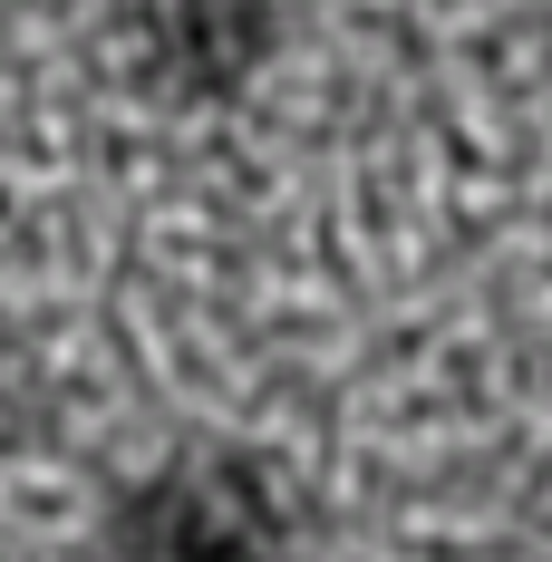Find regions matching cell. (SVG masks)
Wrapping results in <instances>:
<instances>
[{"label": "cell", "instance_id": "cell-1", "mask_svg": "<svg viewBox=\"0 0 552 562\" xmlns=\"http://www.w3.org/2000/svg\"><path fill=\"white\" fill-rule=\"evenodd\" d=\"M301 505L272 456L252 447H174L116 485L98 514V562H291Z\"/></svg>", "mask_w": 552, "mask_h": 562}, {"label": "cell", "instance_id": "cell-2", "mask_svg": "<svg viewBox=\"0 0 552 562\" xmlns=\"http://www.w3.org/2000/svg\"><path fill=\"white\" fill-rule=\"evenodd\" d=\"M108 49L146 108L214 116L281 49V0H108Z\"/></svg>", "mask_w": 552, "mask_h": 562}, {"label": "cell", "instance_id": "cell-3", "mask_svg": "<svg viewBox=\"0 0 552 562\" xmlns=\"http://www.w3.org/2000/svg\"><path fill=\"white\" fill-rule=\"evenodd\" d=\"M543 20H552V0H543Z\"/></svg>", "mask_w": 552, "mask_h": 562}]
</instances>
